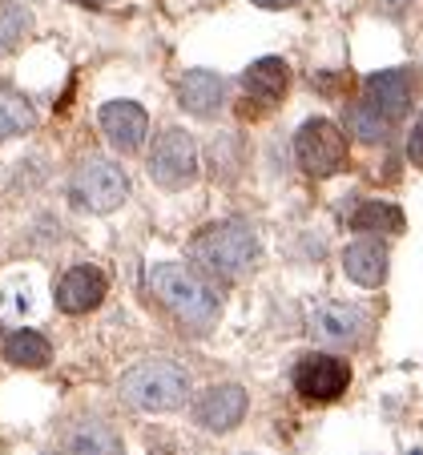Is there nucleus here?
<instances>
[{
  "instance_id": "1",
  "label": "nucleus",
  "mask_w": 423,
  "mask_h": 455,
  "mask_svg": "<svg viewBox=\"0 0 423 455\" xmlns=\"http://www.w3.org/2000/svg\"><path fill=\"white\" fill-rule=\"evenodd\" d=\"M149 291L157 294L170 315H178L186 327L194 331H210L218 323V310H222V299L218 291L206 283L202 275L186 267H173V262H162V267L149 270Z\"/></svg>"
},
{
  "instance_id": "2",
  "label": "nucleus",
  "mask_w": 423,
  "mask_h": 455,
  "mask_svg": "<svg viewBox=\"0 0 423 455\" xmlns=\"http://www.w3.org/2000/svg\"><path fill=\"white\" fill-rule=\"evenodd\" d=\"M194 262L206 267L210 275L242 278L259 262V234L251 222L230 218V222H214L194 238Z\"/></svg>"
},
{
  "instance_id": "3",
  "label": "nucleus",
  "mask_w": 423,
  "mask_h": 455,
  "mask_svg": "<svg viewBox=\"0 0 423 455\" xmlns=\"http://www.w3.org/2000/svg\"><path fill=\"white\" fill-rule=\"evenodd\" d=\"M186 395H190V375L170 359H149L121 379V399L138 411H173L186 403Z\"/></svg>"
},
{
  "instance_id": "4",
  "label": "nucleus",
  "mask_w": 423,
  "mask_h": 455,
  "mask_svg": "<svg viewBox=\"0 0 423 455\" xmlns=\"http://www.w3.org/2000/svg\"><path fill=\"white\" fill-rule=\"evenodd\" d=\"M69 198H73V206L89 210V214H113L121 202L130 198V178L109 157H89L73 173Z\"/></svg>"
},
{
  "instance_id": "5",
  "label": "nucleus",
  "mask_w": 423,
  "mask_h": 455,
  "mask_svg": "<svg viewBox=\"0 0 423 455\" xmlns=\"http://www.w3.org/2000/svg\"><path fill=\"white\" fill-rule=\"evenodd\" d=\"M294 162L307 178H335L347 165V138L343 129L327 117H311L294 133Z\"/></svg>"
},
{
  "instance_id": "6",
  "label": "nucleus",
  "mask_w": 423,
  "mask_h": 455,
  "mask_svg": "<svg viewBox=\"0 0 423 455\" xmlns=\"http://www.w3.org/2000/svg\"><path fill=\"white\" fill-rule=\"evenodd\" d=\"M149 178L162 189H186L198 178V146L186 129H165L149 154Z\"/></svg>"
},
{
  "instance_id": "7",
  "label": "nucleus",
  "mask_w": 423,
  "mask_h": 455,
  "mask_svg": "<svg viewBox=\"0 0 423 455\" xmlns=\"http://www.w3.org/2000/svg\"><path fill=\"white\" fill-rule=\"evenodd\" d=\"M347 383H351V367H347L339 355L315 351L294 363V391H299L307 403H335L347 391Z\"/></svg>"
},
{
  "instance_id": "8",
  "label": "nucleus",
  "mask_w": 423,
  "mask_h": 455,
  "mask_svg": "<svg viewBox=\"0 0 423 455\" xmlns=\"http://www.w3.org/2000/svg\"><path fill=\"white\" fill-rule=\"evenodd\" d=\"M415 101V73L411 69H383V73H371L363 81V97L359 105L375 113L379 121L395 125Z\"/></svg>"
},
{
  "instance_id": "9",
  "label": "nucleus",
  "mask_w": 423,
  "mask_h": 455,
  "mask_svg": "<svg viewBox=\"0 0 423 455\" xmlns=\"http://www.w3.org/2000/svg\"><path fill=\"white\" fill-rule=\"evenodd\" d=\"M311 335L331 351H355L367 335V315L355 302H319L311 310Z\"/></svg>"
},
{
  "instance_id": "10",
  "label": "nucleus",
  "mask_w": 423,
  "mask_h": 455,
  "mask_svg": "<svg viewBox=\"0 0 423 455\" xmlns=\"http://www.w3.org/2000/svg\"><path fill=\"white\" fill-rule=\"evenodd\" d=\"M101 133L109 138L113 149L138 154L149 133V117L138 101H109V105H101Z\"/></svg>"
},
{
  "instance_id": "11",
  "label": "nucleus",
  "mask_w": 423,
  "mask_h": 455,
  "mask_svg": "<svg viewBox=\"0 0 423 455\" xmlns=\"http://www.w3.org/2000/svg\"><path fill=\"white\" fill-rule=\"evenodd\" d=\"M242 415H246V391H242L238 383L210 387L206 395L194 403V419H198L206 431H218V435L238 427Z\"/></svg>"
},
{
  "instance_id": "12",
  "label": "nucleus",
  "mask_w": 423,
  "mask_h": 455,
  "mask_svg": "<svg viewBox=\"0 0 423 455\" xmlns=\"http://www.w3.org/2000/svg\"><path fill=\"white\" fill-rule=\"evenodd\" d=\"M105 291H109V278L97 267H73V270H65L57 283V307L65 310V315H85V310L101 307Z\"/></svg>"
},
{
  "instance_id": "13",
  "label": "nucleus",
  "mask_w": 423,
  "mask_h": 455,
  "mask_svg": "<svg viewBox=\"0 0 423 455\" xmlns=\"http://www.w3.org/2000/svg\"><path fill=\"white\" fill-rule=\"evenodd\" d=\"M178 101H181V109L194 113V117H214L226 105V81L210 69H190L178 85Z\"/></svg>"
},
{
  "instance_id": "14",
  "label": "nucleus",
  "mask_w": 423,
  "mask_h": 455,
  "mask_svg": "<svg viewBox=\"0 0 423 455\" xmlns=\"http://www.w3.org/2000/svg\"><path fill=\"white\" fill-rule=\"evenodd\" d=\"M343 270L351 283L375 291V286H383V278H387V246H383L379 238L351 242V246L343 250Z\"/></svg>"
},
{
  "instance_id": "15",
  "label": "nucleus",
  "mask_w": 423,
  "mask_h": 455,
  "mask_svg": "<svg viewBox=\"0 0 423 455\" xmlns=\"http://www.w3.org/2000/svg\"><path fill=\"white\" fill-rule=\"evenodd\" d=\"M121 435L101 419H81L60 435V455H121Z\"/></svg>"
},
{
  "instance_id": "16",
  "label": "nucleus",
  "mask_w": 423,
  "mask_h": 455,
  "mask_svg": "<svg viewBox=\"0 0 423 455\" xmlns=\"http://www.w3.org/2000/svg\"><path fill=\"white\" fill-rule=\"evenodd\" d=\"M286 85H291V69L283 57H262L242 73V89L259 105H278L286 97Z\"/></svg>"
},
{
  "instance_id": "17",
  "label": "nucleus",
  "mask_w": 423,
  "mask_h": 455,
  "mask_svg": "<svg viewBox=\"0 0 423 455\" xmlns=\"http://www.w3.org/2000/svg\"><path fill=\"white\" fill-rule=\"evenodd\" d=\"M4 359L12 363V367H28V371H36V367H49V359H52V347H49V339L41 335V331H12L9 339H4Z\"/></svg>"
},
{
  "instance_id": "18",
  "label": "nucleus",
  "mask_w": 423,
  "mask_h": 455,
  "mask_svg": "<svg viewBox=\"0 0 423 455\" xmlns=\"http://www.w3.org/2000/svg\"><path fill=\"white\" fill-rule=\"evenodd\" d=\"M351 230L355 234H399L403 230V210L391 202H363L351 214Z\"/></svg>"
},
{
  "instance_id": "19",
  "label": "nucleus",
  "mask_w": 423,
  "mask_h": 455,
  "mask_svg": "<svg viewBox=\"0 0 423 455\" xmlns=\"http://www.w3.org/2000/svg\"><path fill=\"white\" fill-rule=\"evenodd\" d=\"M33 125H36V113L28 105V97L17 93V89H0V141L28 133Z\"/></svg>"
},
{
  "instance_id": "20",
  "label": "nucleus",
  "mask_w": 423,
  "mask_h": 455,
  "mask_svg": "<svg viewBox=\"0 0 423 455\" xmlns=\"http://www.w3.org/2000/svg\"><path fill=\"white\" fill-rule=\"evenodd\" d=\"M28 25H33L28 9H20V4H0V57H9V52L25 41Z\"/></svg>"
},
{
  "instance_id": "21",
  "label": "nucleus",
  "mask_w": 423,
  "mask_h": 455,
  "mask_svg": "<svg viewBox=\"0 0 423 455\" xmlns=\"http://www.w3.org/2000/svg\"><path fill=\"white\" fill-rule=\"evenodd\" d=\"M347 129H351L359 141H371V146H375V141H387V133H391L387 121H379L371 109H367V105H359V101L347 109Z\"/></svg>"
},
{
  "instance_id": "22",
  "label": "nucleus",
  "mask_w": 423,
  "mask_h": 455,
  "mask_svg": "<svg viewBox=\"0 0 423 455\" xmlns=\"http://www.w3.org/2000/svg\"><path fill=\"white\" fill-rule=\"evenodd\" d=\"M407 157H411L415 165H423V121L411 129V138H407Z\"/></svg>"
},
{
  "instance_id": "23",
  "label": "nucleus",
  "mask_w": 423,
  "mask_h": 455,
  "mask_svg": "<svg viewBox=\"0 0 423 455\" xmlns=\"http://www.w3.org/2000/svg\"><path fill=\"white\" fill-rule=\"evenodd\" d=\"M251 4H259V9H291L294 0H251Z\"/></svg>"
},
{
  "instance_id": "24",
  "label": "nucleus",
  "mask_w": 423,
  "mask_h": 455,
  "mask_svg": "<svg viewBox=\"0 0 423 455\" xmlns=\"http://www.w3.org/2000/svg\"><path fill=\"white\" fill-rule=\"evenodd\" d=\"M73 4H89V9H97V4H105V0H73Z\"/></svg>"
}]
</instances>
